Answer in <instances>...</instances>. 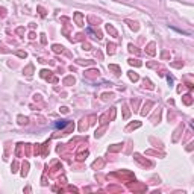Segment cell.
Here are the masks:
<instances>
[{
    "instance_id": "1",
    "label": "cell",
    "mask_w": 194,
    "mask_h": 194,
    "mask_svg": "<svg viewBox=\"0 0 194 194\" xmlns=\"http://www.w3.org/2000/svg\"><path fill=\"white\" fill-rule=\"evenodd\" d=\"M67 124H68V121H67V120H61V121L55 123V127H56V129H61V127H65Z\"/></svg>"
}]
</instances>
